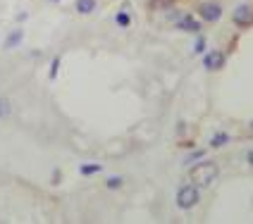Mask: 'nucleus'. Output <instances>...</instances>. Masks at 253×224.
<instances>
[{"label": "nucleus", "instance_id": "obj_1", "mask_svg": "<svg viewBox=\"0 0 253 224\" xmlns=\"http://www.w3.org/2000/svg\"><path fill=\"white\" fill-rule=\"evenodd\" d=\"M217 174H220V169L215 162H201L196 167L191 169V182L196 184V186H211L215 179H217Z\"/></svg>", "mask_w": 253, "mask_h": 224}, {"label": "nucleus", "instance_id": "obj_2", "mask_svg": "<svg viewBox=\"0 0 253 224\" xmlns=\"http://www.w3.org/2000/svg\"><path fill=\"white\" fill-rule=\"evenodd\" d=\"M198 200H201V193H198L196 184H186V186H182V188L177 191V208H182V210L196 208Z\"/></svg>", "mask_w": 253, "mask_h": 224}, {"label": "nucleus", "instance_id": "obj_3", "mask_svg": "<svg viewBox=\"0 0 253 224\" xmlns=\"http://www.w3.org/2000/svg\"><path fill=\"white\" fill-rule=\"evenodd\" d=\"M198 17L203 22H217L222 17V7L217 2H201L198 5Z\"/></svg>", "mask_w": 253, "mask_h": 224}, {"label": "nucleus", "instance_id": "obj_4", "mask_svg": "<svg viewBox=\"0 0 253 224\" xmlns=\"http://www.w3.org/2000/svg\"><path fill=\"white\" fill-rule=\"evenodd\" d=\"M232 22L237 24V27H251L253 24V7L251 5H239L234 12H232Z\"/></svg>", "mask_w": 253, "mask_h": 224}, {"label": "nucleus", "instance_id": "obj_5", "mask_svg": "<svg viewBox=\"0 0 253 224\" xmlns=\"http://www.w3.org/2000/svg\"><path fill=\"white\" fill-rule=\"evenodd\" d=\"M222 65H225V55L217 53V50H212V53H208V55L203 57V67H206L208 72L222 70Z\"/></svg>", "mask_w": 253, "mask_h": 224}, {"label": "nucleus", "instance_id": "obj_6", "mask_svg": "<svg viewBox=\"0 0 253 224\" xmlns=\"http://www.w3.org/2000/svg\"><path fill=\"white\" fill-rule=\"evenodd\" d=\"M177 29L189 31V34H198V31H201V24H198V19H194L191 14H184L182 19L177 22Z\"/></svg>", "mask_w": 253, "mask_h": 224}, {"label": "nucleus", "instance_id": "obj_7", "mask_svg": "<svg viewBox=\"0 0 253 224\" xmlns=\"http://www.w3.org/2000/svg\"><path fill=\"white\" fill-rule=\"evenodd\" d=\"M22 38H24V31H22V29H14L12 34L5 38V50H12V48H17V45L22 43Z\"/></svg>", "mask_w": 253, "mask_h": 224}, {"label": "nucleus", "instance_id": "obj_8", "mask_svg": "<svg viewBox=\"0 0 253 224\" xmlns=\"http://www.w3.org/2000/svg\"><path fill=\"white\" fill-rule=\"evenodd\" d=\"M74 7H77V12L79 14H91L93 10H96V0H77Z\"/></svg>", "mask_w": 253, "mask_h": 224}, {"label": "nucleus", "instance_id": "obj_9", "mask_svg": "<svg viewBox=\"0 0 253 224\" xmlns=\"http://www.w3.org/2000/svg\"><path fill=\"white\" fill-rule=\"evenodd\" d=\"M10 114H12V103L7 98H0V119H5Z\"/></svg>", "mask_w": 253, "mask_h": 224}, {"label": "nucleus", "instance_id": "obj_10", "mask_svg": "<svg viewBox=\"0 0 253 224\" xmlns=\"http://www.w3.org/2000/svg\"><path fill=\"white\" fill-rule=\"evenodd\" d=\"M227 141H229V136H227V134H222V131H217V134L211 139V146H212V148H222Z\"/></svg>", "mask_w": 253, "mask_h": 224}, {"label": "nucleus", "instance_id": "obj_11", "mask_svg": "<svg viewBox=\"0 0 253 224\" xmlns=\"http://www.w3.org/2000/svg\"><path fill=\"white\" fill-rule=\"evenodd\" d=\"M100 169H103L100 165H82V167H79V172H82L84 177H91V174H98Z\"/></svg>", "mask_w": 253, "mask_h": 224}, {"label": "nucleus", "instance_id": "obj_12", "mask_svg": "<svg viewBox=\"0 0 253 224\" xmlns=\"http://www.w3.org/2000/svg\"><path fill=\"white\" fill-rule=\"evenodd\" d=\"M115 22H117V24H120L122 29H126L129 24H131V17H129L126 12H117V17H115Z\"/></svg>", "mask_w": 253, "mask_h": 224}, {"label": "nucleus", "instance_id": "obj_13", "mask_svg": "<svg viewBox=\"0 0 253 224\" xmlns=\"http://www.w3.org/2000/svg\"><path fill=\"white\" fill-rule=\"evenodd\" d=\"M122 184H125V179H122V177H110V179L105 182V186H108V188H120Z\"/></svg>", "mask_w": 253, "mask_h": 224}, {"label": "nucleus", "instance_id": "obj_14", "mask_svg": "<svg viewBox=\"0 0 253 224\" xmlns=\"http://www.w3.org/2000/svg\"><path fill=\"white\" fill-rule=\"evenodd\" d=\"M206 45H208V43H206V38H203V36H198V41H196V48H194V53H196V55H201V53L206 50Z\"/></svg>", "mask_w": 253, "mask_h": 224}, {"label": "nucleus", "instance_id": "obj_15", "mask_svg": "<svg viewBox=\"0 0 253 224\" xmlns=\"http://www.w3.org/2000/svg\"><path fill=\"white\" fill-rule=\"evenodd\" d=\"M57 70H60V57H55V60L50 62V79H55L57 76Z\"/></svg>", "mask_w": 253, "mask_h": 224}, {"label": "nucleus", "instance_id": "obj_16", "mask_svg": "<svg viewBox=\"0 0 253 224\" xmlns=\"http://www.w3.org/2000/svg\"><path fill=\"white\" fill-rule=\"evenodd\" d=\"M246 162H249V165H251V167H253V148H251V150H249V153H246Z\"/></svg>", "mask_w": 253, "mask_h": 224}, {"label": "nucleus", "instance_id": "obj_17", "mask_svg": "<svg viewBox=\"0 0 253 224\" xmlns=\"http://www.w3.org/2000/svg\"><path fill=\"white\" fill-rule=\"evenodd\" d=\"M198 157H203V153H201V150H198V153H194V155H191V157H189L186 162H194V160H198Z\"/></svg>", "mask_w": 253, "mask_h": 224}, {"label": "nucleus", "instance_id": "obj_18", "mask_svg": "<svg viewBox=\"0 0 253 224\" xmlns=\"http://www.w3.org/2000/svg\"><path fill=\"white\" fill-rule=\"evenodd\" d=\"M50 2H60V0H50Z\"/></svg>", "mask_w": 253, "mask_h": 224}, {"label": "nucleus", "instance_id": "obj_19", "mask_svg": "<svg viewBox=\"0 0 253 224\" xmlns=\"http://www.w3.org/2000/svg\"><path fill=\"white\" fill-rule=\"evenodd\" d=\"M251 129H253V126H251Z\"/></svg>", "mask_w": 253, "mask_h": 224}]
</instances>
